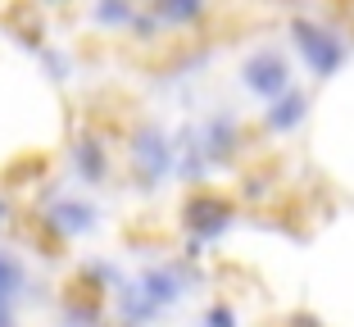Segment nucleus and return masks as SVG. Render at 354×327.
Instances as JSON below:
<instances>
[{
	"instance_id": "1",
	"label": "nucleus",
	"mask_w": 354,
	"mask_h": 327,
	"mask_svg": "<svg viewBox=\"0 0 354 327\" xmlns=\"http://www.w3.org/2000/svg\"><path fill=\"white\" fill-rule=\"evenodd\" d=\"M291 46L300 50V59L309 64L313 77H336L350 59V41H345L336 28L313 19H291Z\"/></svg>"
},
{
	"instance_id": "2",
	"label": "nucleus",
	"mask_w": 354,
	"mask_h": 327,
	"mask_svg": "<svg viewBox=\"0 0 354 327\" xmlns=\"http://www.w3.org/2000/svg\"><path fill=\"white\" fill-rule=\"evenodd\" d=\"M132 169H136V187L155 191L168 173H177V141L164 137V127L141 123L132 137Z\"/></svg>"
},
{
	"instance_id": "3",
	"label": "nucleus",
	"mask_w": 354,
	"mask_h": 327,
	"mask_svg": "<svg viewBox=\"0 0 354 327\" xmlns=\"http://www.w3.org/2000/svg\"><path fill=\"white\" fill-rule=\"evenodd\" d=\"M241 86H245L250 95H259L263 105L277 100L281 91H291V64H286V55L272 50V46L254 50L250 59L241 64Z\"/></svg>"
},
{
	"instance_id": "4",
	"label": "nucleus",
	"mask_w": 354,
	"mask_h": 327,
	"mask_svg": "<svg viewBox=\"0 0 354 327\" xmlns=\"http://www.w3.org/2000/svg\"><path fill=\"white\" fill-rule=\"evenodd\" d=\"M232 218H236V209H232L223 196H214V191H196L187 200V209H182V223H187V241H218V236H227Z\"/></svg>"
},
{
	"instance_id": "5",
	"label": "nucleus",
	"mask_w": 354,
	"mask_h": 327,
	"mask_svg": "<svg viewBox=\"0 0 354 327\" xmlns=\"http://www.w3.org/2000/svg\"><path fill=\"white\" fill-rule=\"evenodd\" d=\"M136 282H141V291H146L159 309H168V305H177V300L191 291V282H200V273L191 268V259H182V264H150V268H141Z\"/></svg>"
},
{
	"instance_id": "6",
	"label": "nucleus",
	"mask_w": 354,
	"mask_h": 327,
	"mask_svg": "<svg viewBox=\"0 0 354 327\" xmlns=\"http://www.w3.org/2000/svg\"><path fill=\"white\" fill-rule=\"evenodd\" d=\"M46 232L59 236V241H68V236H86L95 227V205L77 200V196H55V200H46Z\"/></svg>"
},
{
	"instance_id": "7",
	"label": "nucleus",
	"mask_w": 354,
	"mask_h": 327,
	"mask_svg": "<svg viewBox=\"0 0 354 327\" xmlns=\"http://www.w3.org/2000/svg\"><path fill=\"white\" fill-rule=\"evenodd\" d=\"M200 141H205V155L209 164L218 169V164H232L241 150V123L227 114V109H218V114H209L205 127H200Z\"/></svg>"
},
{
	"instance_id": "8",
	"label": "nucleus",
	"mask_w": 354,
	"mask_h": 327,
	"mask_svg": "<svg viewBox=\"0 0 354 327\" xmlns=\"http://www.w3.org/2000/svg\"><path fill=\"white\" fill-rule=\"evenodd\" d=\"M304 118H309V95H304L300 86L281 91L277 100H268V109H263V127H268V132H277V137L295 132Z\"/></svg>"
},
{
	"instance_id": "9",
	"label": "nucleus",
	"mask_w": 354,
	"mask_h": 327,
	"mask_svg": "<svg viewBox=\"0 0 354 327\" xmlns=\"http://www.w3.org/2000/svg\"><path fill=\"white\" fill-rule=\"evenodd\" d=\"M73 173L82 178V187H100L104 173H109V155H104V146L95 137H77L73 141Z\"/></svg>"
},
{
	"instance_id": "10",
	"label": "nucleus",
	"mask_w": 354,
	"mask_h": 327,
	"mask_svg": "<svg viewBox=\"0 0 354 327\" xmlns=\"http://www.w3.org/2000/svg\"><path fill=\"white\" fill-rule=\"evenodd\" d=\"M114 296H118V318H123V327H146V323H155V318L164 314V309L141 291V282H123Z\"/></svg>"
},
{
	"instance_id": "11",
	"label": "nucleus",
	"mask_w": 354,
	"mask_h": 327,
	"mask_svg": "<svg viewBox=\"0 0 354 327\" xmlns=\"http://www.w3.org/2000/svg\"><path fill=\"white\" fill-rule=\"evenodd\" d=\"M59 327H104L100 305H95V291H86V296H68V300H64Z\"/></svg>"
},
{
	"instance_id": "12",
	"label": "nucleus",
	"mask_w": 354,
	"mask_h": 327,
	"mask_svg": "<svg viewBox=\"0 0 354 327\" xmlns=\"http://www.w3.org/2000/svg\"><path fill=\"white\" fill-rule=\"evenodd\" d=\"M150 10L168 23V28H187L205 14V0H150Z\"/></svg>"
},
{
	"instance_id": "13",
	"label": "nucleus",
	"mask_w": 354,
	"mask_h": 327,
	"mask_svg": "<svg viewBox=\"0 0 354 327\" xmlns=\"http://www.w3.org/2000/svg\"><path fill=\"white\" fill-rule=\"evenodd\" d=\"M23 286H28V273H23V264L14 259V254L0 250V300L23 296Z\"/></svg>"
},
{
	"instance_id": "14",
	"label": "nucleus",
	"mask_w": 354,
	"mask_h": 327,
	"mask_svg": "<svg viewBox=\"0 0 354 327\" xmlns=\"http://www.w3.org/2000/svg\"><path fill=\"white\" fill-rule=\"evenodd\" d=\"M91 19L100 23V28H123V23H132V0H95Z\"/></svg>"
},
{
	"instance_id": "15",
	"label": "nucleus",
	"mask_w": 354,
	"mask_h": 327,
	"mask_svg": "<svg viewBox=\"0 0 354 327\" xmlns=\"http://www.w3.org/2000/svg\"><path fill=\"white\" fill-rule=\"evenodd\" d=\"M37 59H41V68L55 77V82H68V77H73V64H68V55L55 50V46H41V50H37Z\"/></svg>"
},
{
	"instance_id": "16",
	"label": "nucleus",
	"mask_w": 354,
	"mask_h": 327,
	"mask_svg": "<svg viewBox=\"0 0 354 327\" xmlns=\"http://www.w3.org/2000/svg\"><path fill=\"white\" fill-rule=\"evenodd\" d=\"M200 327H236V309H232V305H223V300H218V305H209V309H205Z\"/></svg>"
},
{
	"instance_id": "17",
	"label": "nucleus",
	"mask_w": 354,
	"mask_h": 327,
	"mask_svg": "<svg viewBox=\"0 0 354 327\" xmlns=\"http://www.w3.org/2000/svg\"><path fill=\"white\" fill-rule=\"evenodd\" d=\"M159 28H168V23L159 19L155 10H146V14H136V19H132V32H136V37H155Z\"/></svg>"
},
{
	"instance_id": "18",
	"label": "nucleus",
	"mask_w": 354,
	"mask_h": 327,
	"mask_svg": "<svg viewBox=\"0 0 354 327\" xmlns=\"http://www.w3.org/2000/svg\"><path fill=\"white\" fill-rule=\"evenodd\" d=\"M46 5H68V0H46Z\"/></svg>"
},
{
	"instance_id": "19",
	"label": "nucleus",
	"mask_w": 354,
	"mask_h": 327,
	"mask_svg": "<svg viewBox=\"0 0 354 327\" xmlns=\"http://www.w3.org/2000/svg\"><path fill=\"white\" fill-rule=\"evenodd\" d=\"M0 223H5V200H0Z\"/></svg>"
}]
</instances>
